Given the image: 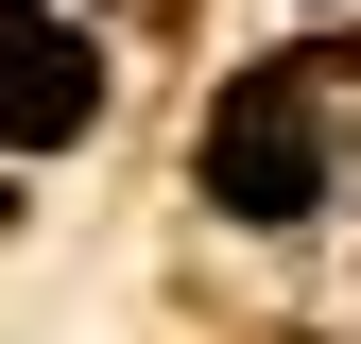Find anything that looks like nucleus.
Listing matches in <instances>:
<instances>
[{"instance_id":"nucleus-1","label":"nucleus","mask_w":361,"mask_h":344,"mask_svg":"<svg viewBox=\"0 0 361 344\" xmlns=\"http://www.w3.org/2000/svg\"><path fill=\"white\" fill-rule=\"evenodd\" d=\"M207 190L241 207V224H293V207H310V86L293 69H258L241 104L207 121Z\"/></svg>"},{"instance_id":"nucleus-2","label":"nucleus","mask_w":361,"mask_h":344,"mask_svg":"<svg viewBox=\"0 0 361 344\" xmlns=\"http://www.w3.org/2000/svg\"><path fill=\"white\" fill-rule=\"evenodd\" d=\"M86 104H104L86 35H52V18H0V138H18V155H52Z\"/></svg>"}]
</instances>
